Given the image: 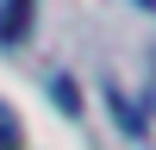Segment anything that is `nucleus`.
<instances>
[{
	"label": "nucleus",
	"mask_w": 156,
	"mask_h": 150,
	"mask_svg": "<svg viewBox=\"0 0 156 150\" xmlns=\"http://www.w3.org/2000/svg\"><path fill=\"white\" fill-rule=\"evenodd\" d=\"M31 0H0V44H19L25 31H31Z\"/></svg>",
	"instance_id": "1"
},
{
	"label": "nucleus",
	"mask_w": 156,
	"mask_h": 150,
	"mask_svg": "<svg viewBox=\"0 0 156 150\" xmlns=\"http://www.w3.org/2000/svg\"><path fill=\"white\" fill-rule=\"evenodd\" d=\"M19 144H25V138H19V119L0 106V150H19Z\"/></svg>",
	"instance_id": "2"
}]
</instances>
